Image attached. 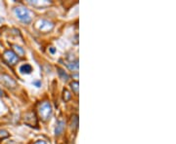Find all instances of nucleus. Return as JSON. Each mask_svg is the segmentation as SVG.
I'll use <instances>...</instances> for the list:
<instances>
[{
  "label": "nucleus",
  "mask_w": 176,
  "mask_h": 144,
  "mask_svg": "<svg viewBox=\"0 0 176 144\" xmlns=\"http://www.w3.org/2000/svg\"><path fill=\"white\" fill-rule=\"evenodd\" d=\"M14 12H15L17 17H18V19L22 20L23 23H31V15H29V12L27 8H24L23 6L16 7L14 9Z\"/></svg>",
  "instance_id": "f257e3e1"
},
{
  "label": "nucleus",
  "mask_w": 176,
  "mask_h": 144,
  "mask_svg": "<svg viewBox=\"0 0 176 144\" xmlns=\"http://www.w3.org/2000/svg\"><path fill=\"white\" fill-rule=\"evenodd\" d=\"M34 144H47L45 141H43V140H38V141H36Z\"/></svg>",
  "instance_id": "dca6fc26"
},
{
  "label": "nucleus",
  "mask_w": 176,
  "mask_h": 144,
  "mask_svg": "<svg viewBox=\"0 0 176 144\" xmlns=\"http://www.w3.org/2000/svg\"><path fill=\"white\" fill-rule=\"evenodd\" d=\"M3 60H5V63H7L10 65H14L18 63L19 57L16 55V53H14L12 50H7L4 52L3 54Z\"/></svg>",
  "instance_id": "7ed1b4c3"
},
{
  "label": "nucleus",
  "mask_w": 176,
  "mask_h": 144,
  "mask_svg": "<svg viewBox=\"0 0 176 144\" xmlns=\"http://www.w3.org/2000/svg\"><path fill=\"white\" fill-rule=\"evenodd\" d=\"M51 52H52V53H54V52H55V49H53V48H51Z\"/></svg>",
  "instance_id": "f3484780"
},
{
  "label": "nucleus",
  "mask_w": 176,
  "mask_h": 144,
  "mask_svg": "<svg viewBox=\"0 0 176 144\" xmlns=\"http://www.w3.org/2000/svg\"><path fill=\"white\" fill-rule=\"evenodd\" d=\"M10 136V134L8 133V131L5 130H0V139H5L7 137H9Z\"/></svg>",
  "instance_id": "f8f14e48"
},
{
  "label": "nucleus",
  "mask_w": 176,
  "mask_h": 144,
  "mask_svg": "<svg viewBox=\"0 0 176 144\" xmlns=\"http://www.w3.org/2000/svg\"><path fill=\"white\" fill-rule=\"evenodd\" d=\"M68 67L70 69V70H77L78 69V63L77 61H75V63H68Z\"/></svg>",
  "instance_id": "ddd939ff"
},
{
  "label": "nucleus",
  "mask_w": 176,
  "mask_h": 144,
  "mask_svg": "<svg viewBox=\"0 0 176 144\" xmlns=\"http://www.w3.org/2000/svg\"><path fill=\"white\" fill-rule=\"evenodd\" d=\"M78 127V117L77 115H73L72 118V129L77 130Z\"/></svg>",
  "instance_id": "1a4fd4ad"
},
{
  "label": "nucleus",
  "mask_w": 176,
  "mask_h": 144,
  "mask_svg": "<svg viewBox=\"0 0 176 144\" xmlns=\"http://www.w3.org/2000/svg\"><path fill=\"white\" fill-rule=\"evenodd\" d=\"M52 113V106L48 101H44L40 104L38 108V114L39 117L42 119L43 121H47L49 117L51 116Z\"/></svg>",
  "instance_id": "f03ea898"
},
{
  "label": "nucleus",
  "mask_w": 176,
  "mask_h": 144,
  "mask_svg": "<svg viewBox=\"0 0 176 144\" xmlns=\"http://www.w3.org/2000/svg\"><path fill=\"white\" fill-rule=\"evenodd\" d=\"M14 49L16 50V52H17V54H18V56H21V57H23L24 56V51L23 50L22 48H21L20 46H17V45H14ZM16 54V55H17Z\"/></svg>",
  "instance_id": "4468645a"
},
{
  "label": "nucleus",
  "mask_w": 176,
  "mask_h": 144,
  "mask_svg": "<svg viewBox=\"0 0 176 144\" xmlns=\"http://www.w3.org/2000/svg\"><path fill=\"white\" fill-rule=\"evenodd\" d=\"M20 71L22 72V73L29 74V73H31V72L32 71V67H31L29 64L26 63V64H24V65H22V66L20 67Z\"/></svg>",
  "instance_id": "0eeeda50"
},
{
  "label": "nucleus",
  "mask_w": 176,
  "mask_h": 144,
  "mask_svg": "<svg viewBox=\"0 0 176 144\" xmlns=\"http://www.w3.org/2000/svg\"><path fill=\"white\" fill-rule=\"evenodd\" d=\"M70 87H72L75 94H78V82L77 81H74L73 83H70Z\"/></svg>",
  "instance_id": "9b49d317"
},
{
  "label": "nucleus",
  "mask_w": 176,
  "mask_h": 144,
  "mask_svg": "<svg viewBox=\"0 0 176 144\" xmlns=\"http://www.w3.org/2000/svg\"><path fill=\"white\" fill-rule=\"evenodd\" d=\"M24 122H26V124H28L31 127H36L37 126V118H36L35 113L32 112V111L27 113L26 116H24Z\"/></svg>",
  "instance_id": "20e7f679"
},
{
  "label": "nucleus",
  "mask_w": 176,
  "mask_h": 144,
  "mask_svg": "<svg viewBox=\"0 0 176 144\" xmlns=\"http://www.w3.org/2000/svg\"><path fill=\"white\" fill-rule=\"evenodd\" d=\"M57 69H58V73H59V75L61 76V78H62L63 80H64V81H67V80L69 79V75H68V74H67L64 70H63V69L59 68V67H58Z\"/></svg>",
  "instance_id": "9d476101"
},
{
  "label": "nucleus",
  "mask_w": 176,
  "mask_h": 144,
  "mask_svg": "<svg viewBox=\"0 0 176 144\" xmlns=\"http://www.w3.org/2000/svg\"><path fill=\"white\" fill-rule=\"evenodd\" d=\"M37 24V28L40 30V31H49V30H51L52 28H53V23H50L48 22V20H39L38 23H36Z\"/></svg>",
  "instance_id": "39448f33"
},
{
  "label": "nucleus",
  "mask_w": 176,
  "mask_h": 144,
  "mask_svg": "<svg viewBox=\"0 0 176 144\" xmlns=\"http://www.w3.org/2000/svg\"><path fill=\"white\" fill-rule=\"evenodd\" d=\"M1 78H2V81L4 82V84H5L6 86H8L9 88H15L17 86L16 81L13 79V78H11L10 76L3 74V75L1 76Z\"/></svg>",
  "instance_id": "423d86ee"
},
{
  "label": "nucleus",
  "mask_w": 176,
  "mask_h": 144,
  "mask_svg": "<svg viewBox=\"0 0 176 144\" xmlns=\"http://www.w3.org/2000/svg\"><path fill=\"white\" fill-rule=\"evenodd\" d=\"M70 97H72V94H70V93L69 92L68 90L65 89L64 90V100H65V101H69L70 100Z\"/></svg>",
  "instance_id": "2eb2a0df"
},
{
  "label": "nucleus",
  "mask_w": 176,
  "mask_h": 144,
  "mask_svg": "<svg viewBox=\"0 0 176 144\" xmlns=\"http://www.w3.org/2000/svg\"><path fill=\"white\" fill-rule=\"evenodd\" d=\"M64 129H65V123L63 121H60L58 123L57 127H56V135H60L63 133Z\"/></svg>",
  "instance_id": "6e6552de"
}]
</instances>
